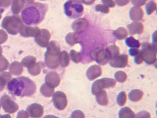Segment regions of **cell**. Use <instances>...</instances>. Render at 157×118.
Listing matches in <instances>:
<instances>
[{
	"label": "cell",
	"instance_id": "6da1fadb",
	"mask_svg": "<svg viewBox=\"0 0 157 118\" xmlns=\"http://www.w3.org/2000/svg\"><path fill=\"white\" fill-rule=\"evenodd\" d=\"M48 10V5L32 2L25 6L21 12V20L27 26H36L42 22Z\"/></svg>",
	"mask_w": 157,
	"mask_h": 118
},
{
	"label": "cell",
	"instance_id": "7a4b0ae2",
	"mask_svg": "<svg viewBox=\"0 0 157 118\" xmlns=\"http://www.w3.org/2000/svg\"><path fill=\"white\" fill-rule=\"evenodd\" d=\"M8 92L17 97H31L36 93V85L32 80L26 77H18L8 83Z\"/></svg>",
	"mask_w": 157,
	"mask_h": 118
},
{
	"label": "cell",
	"instance_id": "3957f363",
	"mask_svg": "<svg viewBox=\"0 0 157 118\" xmlns=\"http://www.w3.org/2000/svg\"><path fill=\"white\" fill-rule=\"evenodd\" d=\"M66 16L69 19H77L83 15L84 8L81 0H68L63 5Z\"/></svg>",
	"mask_w": 157,
	"mask_h": 118
},
{
	"label": "cell",
	"instance_id": "277c9868",
	"mask_svg": "<svg viewBox=\"0 0 157 118\" xmlns=\"http://www.w3.org/2000/svg\"><path fill=\"white\" fill-rule=\"evenodd\" d=\"M60 47L58 43L52 41L45 55V62L50 69H56L59 66Z\"/></svg>",
	"mask_w": 157,
	"mask_h": 118
},
{
	"label": "cell",
	"instance_id": "5b68a950",
	"mask_svg": "<svg viewBox=\"0 0 157 118\" xmlns=\"http://www.w3.org/2000/svg\"><path fill=\"white\" fill-rule=\"evenodd\" d=\"M143 61L148 65L154 64L156 62V49L149 43H142L140 50Z\"/></svg>",
	"mask_w": 157,
	"mask_h": 118
},
{
	"label": "cell",
	"instance_id": "8992f818",
	"mask_svg": "<svg viewBox=\"0 0 157 118\" xmlns=\"http://www.w3.org/2000/svg\"><path fill=\"white\" fill-rule=\"evenodd\" d=\"M117 81L113 78H104L97 80L94 83H93L92 86V93L95 95L100 90H103L104 89L113 88L116 86Z\"/></svg>",
	"mask_w": 157,
	"mask_h": 118
},
{
	"label": "cell",
	"instance_id": "52a82bcc",
	"mask_svg": "<svg viewBox=\"0 0 157 118\" xmlns=\"http://www.w3.org/2000/svg\"><path fill=\"white\" fill-rule=\"evenodd\" d=\"M92 59L94 60L98 65H105L109 63L110 58L108 53L106 49L103 47H97L94 50H93L92 53Z\"/></svg>",
	"mask_w": 157,
	"mask_h": 118
},
{
	"label": "cell",
	"instance_id": "ba28073f",
	"mask_svg": "<svg viewBox=\"0 0 157 118\" xmlns=\"http://www.w3.org/2000/svg\"><path fill=\"white\" fill-rule=\"evenodd\" d=\"M52 102L55 107L58 110H64L68 105L67 95L63 92H54L52 94Z\"/></svg>",
	"mask_w": 157,
	"mask_h": 118
},
{
	"label": "cell",
	"instance_id": "9c48e42d",
	"mask_svg": "<svg viewBox=\"0 0 157 118\" xmlns=\"http://www.w3.org/2000/svg\"><path fill=\"white\" fill-rule=\"evenodd\" d=\"M1 105L3 109L8 113H14L19 109V106L16 103L12 101V99L8 95H3L0 100Z\"/></svg>",
	"mask_w": 157,
	"mask_h": 118
},
{
	"label": "cell",
	"instance_id": "30bf717a",
	"mask_svg": "<svg viewBox=\"0 0 157 118\" xmlns=\"http://www.w3.org/2000/svg\"><path fill=\"white\" fill-rule=\"evenodd\" d=\"M109 63L111 67L114 68H125L128 63V56L125 54L119 55L109 60Z\"/></svg>",
	"mask_w": 157,
	"mask_h": 118
},
{
	"label": "cell",
	"instance_id": "8fae6325",
	"mask_svg": "<svg viewBox=\"0 0 157 118\" xmlns=\"http://www.w3.org/2000/svg\"><path fill=\"white\" fill-rule=\"evenodd\" d=\"M27 112L31 117L39 118L43 115L44 108L41 105L38 104V103H33L27 107Z\"/></svg>",
	"mask_w": 157,
	"mask_h": 118
},
{
	"label": "cell",
	"instance_id": "7c38bea8",
	"mask_svg": "<svg viewBox=\"0 0 157 118\" xmlns=\"http://www.w3.org/2000/svg\"><path fill=\"white\" fill-rule=\"evenodd\" d=\"M45 82H46V84L52 88H56L59 86L61 79H60L59 75L57 72H50L47 74L46 77H45Z\"/></svg>",
	"mask_w": 157,
	"mask_h": 118
},
{
	"label": "cell",
	"instance_id": "4fadbf2b",
	"mask_svg": "<svg viewBox=\"0 0 157 118\" xmlns=\"http://www.w3.org/2000/svg\"><path fill=\"white\" fill-rule=\"evenodd\" d=\"M86 75L89 81H93L102 75V68L100 65H92L89 67Z\"/></svg>",
	"mask_w": 157,
	"mask_h": 118
},
{
	"label": "cell",
	"instance_id": "5bb4252c",
	"mask_svg": "<svg viewBox=\"0 0 157 118\" xmlns=\"http://www.w3.org/2000/svg\"><path fill=\"white\" fill-rule=\"evenodd\" d=\"M143 25L137 21H134L131 25H128V30L131 36L134 35V34H141L143 32Z\"/></svg>",
	"mask_w": 157,
	"mask_h": 118
},
{
	"label": "cell",
	"instance_id": "9a60e30c",
	"mask_svg": "<svg viewBox=\"0 0 157 118\" xmlns=\"http://www.w3.org/2000/svg\"><path fill=\"white\" fill-rule=\"evenodd\" d=\"M129 15H130V18L132 21H140L143 18V10L140 7H134L131 9Z\"/></svg>",
	"mask_w": 157,
	"mask_h": 118
},
{
	"label": "cell",
	"instance_id": "2e32d148",
	"mask_svg": "<svg viewBox=\"0 0 157 118\" xmlns=\"http://www.w3.org/2000/svg\"><path fill=\"white\" fill-rule=\"evenodd\" d=\"M88 26V21L86 19H79L72 23V28L75 31L81 32L84 31Z\"/></svg>",
	"mask_w": 157,
	"mask_h": 118
},
{
	"label": "cell",
	"instance_id": "e0dca14e",
	"mask_svg": "<svg viewBox=\"0 0 157 118\" xmlns=\"http://www.w3.org/2000/svg\"><path fill=\"white\" fill-rule=\"evenodd\" d=\"M97 103L100 106H107L109 103V98H108L107 92L105 90H100L96 94Z\"/></svg>",
	"mask_w": 157,
	"mask_h": 118
},
{
	"label": "cell",
	"instance_id": "ac0fdd59",
	"mask_svg": "<svg viewBox=\"0 0 157 118\" xmlns=\"http://www.w3.org/2000/svg\"><path fill=\"white\" fill-rule=\"evenodd\" d=\"M66 41L70 46H73L77 43L81 42V36L77 32H69L66 36Z\"/></svg>",
	"mask_w": 157,
	"mask_h": 118
},
{
	"label": "cell",
	"instance_id": "d6986e66",
	"mask_svg": "<svg viewBox=\"0 0 157 118\" xmlns=\"http://www.w3.org/2000/svg\"><path fill=\"white\" fill-rule=\"evenodd\" d=\"M144 96V92L140 89H133L128 93V99L132 102L141 101Z\"/></svg>",
	"mask_w": 157,
	"mask_h": 118
},
{
	"label": "cell",
	"instance_id": "ffe728a7",
	"mask_svg": "<svg viewBox=\"0 0 157 118\" xmlns=\"http://www.w3.org/2000/svg\"><path fill=\"white\" fill-rule=\"evenodd\" d=\"M70 62V58L69 56V53L67 51H63L60 52L59 54V64L62 67L65 68V67H68Z\"/></svg>",
	"mask_w": 157,
	"mask_h": 118
},
{
	"label": "cell",
	"instance_id": "44dd1931",
	"mask_svg": "<svg viewBox=\"0 0 157 118\" xmlns=\"http://www.w3.org/2000/svg\"><path fill=\"white\" fill-rule=\"evenodd\" d=\"M119 118H134L135 114L128 107H123L119 111Z\"/></svg>",
	"mask_w": 157,
	"mask_h": 118
},
{
	"label": "cell",
	"instance_id": "7402d4cb",
	"mask_svg": "<svg viewBox=\"0 0 157 118\" xmlns=\"http://www.w3.org/2000/svg\"><path fill=\"white\" fill-rule=\"evenodd\" d=\"M40 92L44 97H50L54 94V88H52L46 83H44L41 86V89H40Z\"/></svg>",
	"mask_w": 157,
	"mask_h": 118
},
{
	"label": "cell",
	"instance_id": "603a6c76",
	"mask_svg": "<svg viewBox=\"0 0 157 118\" xmlns=\"http://www.w3.org/2000/svg\"><path fill=\"white\" fill-rule=\"evenodd\" d=\"M11 80V75L8 72L2 74L0 75V92L4 89L5 85Z\"/></svg>",
	"mask_w": 157,
	"mask_h": 118
},
{
	"label": "cell",
	"instance_id": "cb8c5ba5",
	"mask_svg": "<svg viewBox=\"0 0 157 118\" xmlns=\"http://www.w3.org/2000/svg\"><path fill=\"white\" fill-rule=\"evenodd\" d=\"M125 44L128 47H130V48H140V47L141 46V44L140 43V41L136 39H134L132 36H129L125 39Z\"/></svg>",
	"mask_w": 157,
	"mask_h": 118
},
{
	"label": "cell",
	"instance_id": "d4e9b609",
	"mask_svg": "<svg viewBox=\"0 0 157 118\" xmlns=\"http://www.w3.org/2000/svg\"><path fill=\"white\" fill-rule=\"evenodd\" d=\"M105 49H106L108 53H109L110 60L120 55V49L118 48V47L115 46V45H110V46L106 47Z\"/></svg>",
	"mask_w": 157,
	"mask_h": 118
},
{
	"label": "cell",
	"instance_id": "484cf974",
	"mask_svg": "<svg viewBox=\"0 0 157 118\" xmlns=\"http://www.w3.org/2000/svg\"><path fill=\"white\" fill-rule=\"evenodd\" d=\"M115 38L119 40L126 39L128 36V31L124 28H120L113 32Z\"/></svg>",
	"mask_w": 157,
	"mask_h": 118
},
{
	"label": "cell",
	"instance_id": "4316f807",
	"mask_svg": "<svg viewBox=\"0 0 157 118\" xmlns=\"http://www.w3.org/2000/svg\"><path fill=\"white\" fill-rule=\"evenodd\" d=\"M10 72H11L12 74H13V75H19L21 73V72H22L23 69L21 65H20L19 63L14 62L13 63L11 66H10Z\"/></svg>",
	"mask_w": 157,
	"mask_h": 118
},
{
	"label": "cell",
	"instance_id": "83f0119b",
	"mask_svg": "<svg viewBox=\"0 0 157 118\" xmlns=\"http://www.w3.org/2000/svg\"><path fill=\"white\" fill-rule=\"evenodd\" d=\"M127 102V94L125 92L122 91L117 97V103L120 106H124Z\"/></svg>",
	"mask_w": 157,
	"mask_h": 118
},
{
	"label": "cell",
	"instance_id": "f1b7e54d",
	"mask_svg": "<svg viewBox=\"0 0 157 118\" xmlns=\"http://www.w3.org/2000/svg\"><path fill=\"white\" fill-rule=\"evenodd\" d=\"M114 80L117 82L120 83H124L126 81L128 78V76L125 72L123 71H117L114 73Z\"/></svg>",
	"mask_w": 157,
	"mask_h": 118
},
{
	"label": "cell",
	"instance_id": "f546056e",
	"mask_svg": "<svg viewBox=\"0 0 157 118\" xmlns=\"http://www.w3.org/2000/svg\"><path fill=\"white\" fill-rule=\"evenodd\" d=\"M69 56H70V59H72L73 62L75 63H78L81 61V55L80 52L75 51L74 50H72L69 52Z\"/></svg>",
	"mask_w": 157,
	"mask_h": 118
},
{
	"label": "cell",
	"instance_id": "4dcf8cb0",
	"mask_svg": "<svg viewBox=\"0 0 157 118\" xmlns=\"http://www.w3.org/2000/svg\"><path fill=\"white\" fill-rule=\"evenodd\" d=\"M156 10V4L153 1L150 2L145 5V11L147 15H151Z\"/></svg>",
	"mask_w": 157,
	"mask_h": 118
},
{
	"label": "cell",
	"instance_id": "1f68e13d",
	"mask_svg": "<svg viewBox=\"0 0 157 118\" xmlns=\"http://www.w3.org/2000/svg\"><path fill=\"white\" fill-rule=\"evenodd\" d=\"M40 71H41V68H40V66L38 63H36V64L33 63L30 67H28V72L32 75H38L40 73Z\"/></svg>",
	"mask_w": 157,
	"mask_h": 118
},
{
	"label": "cell",
	"instance_id": "d6a6232c",
	"mask_svg": "<svg viewBox=\"0 0 157 118\" xmlns=\"http://www.w3.org/2000/svg\"><path fill=\"white\" fill-rule=\"evenodd\" d=\"M35 61H36V59H35V58L27 57L25 58V59L23 60L22 64L26 67H30L31 65L35 63Z\"/></svg>",
	"mask_w": 157,
	"mask_h": 118
},
{
	"label": "cell",
	"instance_id": "836d02e7",
	"mask_svg": "<svg viewBox=\"0 0 157 118\" xmlns=\"http://www.w3.org/2000/svg\"><path fill=\"white\" fill-rule=\"evenodd\" d=\"M95 10L96 11L100 12L102 13H108L109 12V8L104 5H97Z\"/></svg>",
	"mask_w": 157,
	"mask_h": 118
},
{
	"label": "cell",
	"instance_id": "e575fe53",
	"mask_svg": "<svg viewBox=\"0 0 157 118\" xmlns=\"http://www.w3.org/2000/svg\"><path fill=\"white\" fill-rule=\"evenodd\" d=\"M134 118H151V115L147 111H141L135 114Z\"/></svg>",
	"mask_w": 157,
	"mask_h": 118
},
{
	"label": "cell",
	"instance_id": "d590c367",
	"mask_svg": "<svg viewBox=\"0 0 157 118\" xmlns=\"http://www.w3.org/2000/svg\"><path fill=\"white\" fill-rule=\"evenodd\" d=\"M70 118H85V115L82 111L75 110L71 114Z\"/></svg>",
	"mask_w": 157,
	"mask_h": 118
},
{
	"label": "cell",
	"instance_id": "8d00e7d4",
	"mask_svg": "<svg viewBox=\"0 0 157 118\" xmlns=\"http://www.w3.org/2000/svg\"><path fill=\"white\" fill-rule=\"evenodd\" d=\"M8 63L6 60L5 59H2V60H0V72L5 71L7 68H8Z\"/></svg>",
	"mask_w": 157,
	"mask_h": 118
},
{
	"label": "cell",
	"instance_id": "74e56055",
	"mask_svg": "<svg viewBox=\"0 0 157 118\" xmlns=\"http://www.w3.org/2000/svg\"><path fill=\"white\" fill-rule=\"evenodd\" d=\"M147 0H131V3L134 7H140L145 5Z\"/></svg>",
	"mask_w": 157,
	"mask_h": 118
},
{
	"label": "cell",
	"instance_id": "f35d334b",
	"mask_svg": "<svg viewBox=\"0 0 157 118\" xmlns=\"http://www.w3.org/2000/svg\"><path fill=\"white\" fill-rule=\"evenodd\" d=\"M103 5H105L108 8H114L115 6V2L113 0H101Z\"/></svg>",
	"mask_w": 157,
	"mask_h": 118
},
{
	"label": "cell",
	"instance_id": "ab89813d",
	"mask_svg": "<svg viewBox=\"0 0 157 118\" xmlns=\"http://www.w3.org/2000/svg\"><path fill=\"white\" fill-rule=\"evenodd\" d=\"M134 62L136 63V64H141V63L143 62V59H142L141 52H140L137 55L134 56Z\"/></svg>",
	"mask_w": 157,
	"mask_h": 118
},
{
	"label": "cell",
	"instance_id": "60d3db41",
	"mask_svg": "<svg viewBox=\"0 0 157 118\" xmlns=\"http://www.w3.org/2000/svg\"><path fill=\"white\" fill-rule=\"evenodd\" d=\"M130 0H115V4L119 5V6H124L128 4Z\"/></svg>",
	"mask_w": 157,
	"mask_h": 118
},
{
	"label": "cell",
	"instance_id": "b9f144b4",
	"mask_svg": "<svg viewBox=\"0 0 157 118\" xmlns=\"http://www.w3.org/2000/svg\"><path fill=\"white\" fill-rule=\"evenodd\" d=\"M140 52V50H139L138 48H131L130 50H128L129 55L131 56H134V57L136 55H137Z\"/></svg>",
	"mask_w": 157,
	"mask_h": 118
},
{
	"label": "cell",
	"instance_id": "7bdbcfd3",
	"mask_svg": "<svg viewBox=\"0 0 157 118\" xmlns=\"http://www.w3.org/2000/svg\"><path fill=\"white\" fill-rule=\"evenodd\" d=\"M29 115L27 114V112L25 111H20V112L18 113L17 118H28Z\"/></svg>",
	"mask_w": 157,
	"mask_h": 118
},
{
	"label": "cell",
	"instance_id": "ee69618b",
	"mask_svg": "<svg viewBox=\"0 0 157 118\" xmlns=\"http://www.w3.org/2000/svg\"><path fill=\"white\" fill-rule=\"evenodd\" d=\"M81 2L83 4L86 5H92L93 3L95 2V0H81Z\"/></svg>",
	"mask_w": 157,
	"mask_h": 118
},
{
	"label": "cell",
	"instance_id": "f6af8a7d",
	"mask_svg": "<svg viewBox=\"0 0 157 118\" xmlns=\"http://www.w3.org/2000/svg\"><path fill=\"white\" fill-rule=\"evenodd\" d=\"M44 118H59V117H56V116H54V115H47Z\"/></svg>",
	"mask_w": 157,
	"mask_h": 118
},
{
	"label": "cell",
	"instance_id": "bcb514c9",
	"mask_svg": "<svg viewBox=\"0 0 157 118\" xmlns=\"http://www.w3.org/2000/svg\"><path fill=\"white\" fill-rule=\"evenodd\" d=\"M0 118H11L9 114H5V115H2V116H0Z\"/></svg>",
	"mask_w": 157,
	"mask_h": 118
},
{
	"label": "cell",
	"instance_id": "7dc6e473",
	"mask_svg": "<svg viewBox=\"0 0 157 118\" xmlns=\"http://www.w3.org/2000/svg\"><path fill=\"white\" fill-rule=\"evenodd\" d=\"M0 116H1V115H0Z\"/></svg>",
	"mask_w": 157,
	"mask_h": 118
}]
</instances>
